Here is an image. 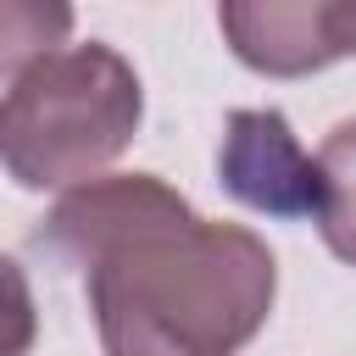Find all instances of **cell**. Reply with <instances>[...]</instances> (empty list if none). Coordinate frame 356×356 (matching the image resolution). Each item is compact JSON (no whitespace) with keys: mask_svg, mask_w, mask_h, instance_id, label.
Listing matches in <instances>:
<instances>
[{"mask_svg":"<svg viewBox=\"0 0 356 356\" xmlns=\"http://www.w3.org/2000/svg\"><path fill=\"white\" fill-rule=\"evenodd\" d=\"M72 33V0H0V78L28 72Z\"/></svg>","mask_w":356,"mask_h":356,"instance_id":"8992f818","label":"cell"},{"mask_svg":"<svg viewBox=\"0 0 356 356\" xmlns=\"http://www.w3.org/2000/svg\"><path fill=\"white\" fill-rule=\"evenodd\" d=\"M312 161H317V211H312V222H317L323 245L345 267H356V117L334 122Z\"/></svg>","mask_w":356,"mask_h":356,"instance_id":"5b68a950","label":"cell"},{"mask_svg":"<svg viewBox=\"0 0 356 356\" xmlns=\"http://www.w3.org/2000/svg\"><path fill=\"white\" fill-rule=\"evenodd\" d=\"M217 184L228 200L261 217H312L317 211V161L295 139L278 106H239L217 139Z\"/></svg>","mask_w":356,"mask_h":356,"instance_id":"3957f363","label":"cell"},{"mask_svg":"<svg viewBox=\"0 0 356 356\" xmlns=\"http://www.w3.org/2000/svg\"><path fill=\"white\" fill-rule=\"evenodd\" d=\"M145 89L122 50L89 39L39 56L0 95V167L17 189H72L100 178L139 134Z\"/></svg>","mask_w":356,"mask_h":356,"instance_id":"7a4b0ae2","label":"cell"},{"mask_svg":"<svg viewBox=\"0 0 356 356\" xmlns=\"http://www.w3.org/2000/svg\"><path fill=\"white\" fill-rule=\"evenodd\" d=\"M33 250L83 278L106 356H239L273 317L278 261L156 172H100L44 211Z\"/></svg>","mask_w":356,"mask_h":356,"instance_id":"6da1fadb","label":"cell"},{"mask_svg":"<svg viewBox=\"0 0 356 356\" xmlns=\"http://www.w3.org/2000/svg\"><path fill=\"white\" fill-rule=\"evenodd\" d=\"M334 6L339 0H217V28L239 67L261 78H312L339 61L328 39Z\"/></svg>","mask_w":356,"mask_h":356,"instance_id":"277c9868","label":"cell"},{"mask_svg":"<svg viewBox=\"0 0 356 356\" xmlns=\"http://www.w3.org/2000/svg\"><path fill=\"white\" fill-rule=\"evenodd\" d=\"M328 39H334V56H356V0H339L334 6V22H328Z\"/></svg>","mask_w":356,"mask_h":356,"instance_id":"ba28073f","label":"cell"},{"mask_svg":"<svg viewBox=\"0 0 356 356\" xmlns=\"http://www.w3.org/2000/svg\"><path fill=\"white\" fill-rule=\"evenodd\" d=\"M33 339H39L33 284L11 256H0V356H28Z\"/></svg>","mask_w":356,"mask_h":356,"instance_id":"52a82bcc","label":"cell"}]
</instances>
